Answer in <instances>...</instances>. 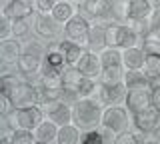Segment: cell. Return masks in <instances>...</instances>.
I'll list each match as a JSON object with an SVG mask.
<instances>
[{"instance_id":"cell-12","label":"cell","mask_w":160,"mask_h":144,"mask_svg":"<svg viewBox=\"0 0 160 144\" xmlns=\"http://www.w3.org/2000/svg\"><path fill=\"white\" fill-rule=\"evenodd\" d=\"M126 84L118 82V84H102L100 82L98 88V100L104 104V106H114V104H120L126 98Z\"/></svg>"},{"instance_id":"cell-40","label":"cell","mask_w":160,"mask_h":144,"mask_svg":"<svg viewBox=\"0 0 160 144\" xmlns=\"http://www.w3.org/2000/svg\"><path fill=\"white\" fill-rule=\"evenodd\" d=\"M142 144H160V140H144Z\"/></svg>"},{"instance_id":"cell-16","label":"cell","mask_w":160,"mask_h":144,"mask_svg":"<svg viewBox=\"0 0 160 144\" xmlns=\"http://www.w3.org/2000/svg\"><path fill=\"white\" fill-rule=\"evenodd\" d=\"M78 8L86 12V16L96 18V20H104L110 14V0H78Z\"/></svg>"},{"instance_id":"cell-5","label":"cell","mask_w":160,"mask_h":144,"mask_svg":"<svg viewBox=\"0 0 160 144\" xmlns=\"http://www.w3.org/2000/svg\"><path fill=\"white\" fill-rule=\"evenodd\" d=\"M14 108H24V106H40L42 104V94H40V86L28 80H20V84L14 88L10 94Z\"/></svg>"},{"instance_id":"cell-23","label":"cell","mask_w":160,"mask_h":144,"mask_svg":"<svg viewBox=\"0 0 160 144\" xmlns=\"http://www.w3.org/2000/svg\"><path fill=\"white\" fill-rule=\"evenodd\" d=\"M74 14H76V6H74L70 0H56V4H54V8H52V16L56 18L60 24H66Z\"/></svg>"},{"instance_id":"cell-39","label":"cell","mask_w":160,"mask_h":144,"mask_svg":"<svg viewBox=\"0 0 160 144\" xmlns=\"http://www.w3.org/2000/svg\"><path fill=\"white\" fill-rule=\"evenodd\" d=\"M152 106L160 112V86H158V84L152 86Z\"/></svg>"},{"instance_id":"cell-36","label":"cell","mask_w":160,"mask_h":144,"mask_svg":"<svg viewBox=\"0 0 160 144\" xmlns=\"http://www.w3.org/2000/svg\"><path fill=\"white\" fill-rule=\"evenodd\" d=\"M54 4H56V0H32L36 14H52Z\"/></svg>"},{"instance_id":"cell-21","label":"cell","mask_w":160,"mask_h":144,"mask_svg":"<svg viewBox=\"0 0 160 144\" xmlns=\"http://www.w3.org/2000/svg\"><path fill=\"white\" fill-rule=\"evenodd\" d=\"M80 140H82V130L74 122L60 126L58 136H56V144H80Z\"/></svg>"},{"instance_id":"cell-34","label":"cell","mask_w":160,"mask_h":144,"mask_svg":"<svg viewBox=\"0 0 160 144\" xmlns=\"http://www.w3.org/2000/svg\"><path fill=\"white\" fill-rule=\"evenodd\" d=\"M14 36V20H10L8 16L0 18V40H8Z\"/></svg>"},{"instance_id":"cell-35","label":"cell","mask_w":160,"mask_h":144,"mask_svg":"<svg viewBox=\"0 0 160 144\" xmlns=\"http://www.w3.org/2000/svg\"><path fill=\"white\" fill-rule=\"evenodd\" d=\"M114 144H142V140L138 138V132L124 130V132L116 134V138H114Z\"/></svg>"},{"instance_id":"cell-8","label":"cell","mask_w":160,"mask_h":144,"mask_svg":"<svg viewBox=\"0 0 160 144\" xmlns=\"http://www.w3.org/2000/svg\"><path fill=\"white\" fill-rule=\"evenodd\" d=\"M34 32L40 38L52 42L54 38L60 36V32H64V24H60L52 14H36V20H34Z\"/></svg>"},{"instance_id":"cell-43","label":"cell","mask_w":160,"mask_h":144,"mask_svg":"<svg viewBox=\"0 0 160 144\" xmlns=\"http://www.w3.org/2000/svg\"><path fill=\"white\" fill-rule=\"evenodd\" d=\"M158 8H160V6H158Z\"/></svg>"},{"instance_id":"cell-22","label":"cell","mask_w":160,"mask_h":144,"mask_svg":"<svg viewBox=\"0 0 160 144\" xmlns=\"http://www.w3.org/2000/svg\"><path fill=\"white\" fill-rule=\"evenodd\" d=\"M124 84L126 88H152V80L144 70H126L124 74Z\"/></svg>"},{"instance_id":"cell-29","label":"cell","mask_w":160,"mask_h":144,"mask_svg":"<svg viewBox=\"0 0 160 144\" xmlns=\"http://www.w3.org/2000/svg\"><path fill=\"white\" fill-rule=\"evenodd\" d=\"M98 88H100V80L84 76V80L80 82V88H78V96L80 98H94V94H98Z\"/></svg>"},{"instance_id":"cell-32","label":"cell","mask_w":160,"mask_h":144,"mask_svg":"<svg viewBox=\"0 0 160 144\" xmlns=\"http://www.w3.org/2000/svg\"><path fill=\"white\" fill-rule=\"evenodd\" d=\"M140 46L144 48V52L146 54H158L160 56V34H146V36L142 38V44Z\"/></svg>"},{"instance_id":"cell-13","label":"cell","mask_w":160,"mask_h":144,"mask_svg":"<svg viewBox=\"0 0 160 144\" xmlns=\"http://www.w3.org/2000/svg\"><path fill=\"white\" fill-rule=\"evenodd\" d=\"M36 12L32 6V2L28 0H8L2 8V16H8L10 20H28L32 14Z\"/></svg>"},{"instance_id":"cell-17","label":"cell","mask_w":160,"mask_h":144,"mask_svg":"<svg viewBox=\"0 0 160 144\" xmlns=\"http://www.w3.org/2000/svg\"><path fill=\"white\" fill-rule=\"evenodd\" d=\"M24 46H20L18 38H8V40H0V60L6 64H14L16 66L18 58L22 56Z\"/></svg>"},{"instance_id":"cell-20","label":"cell","mask_w":160,"mask_h":144,"mask_svg":"<svg viewBox=\"0 0 160 144\" xmlns=\"http://www.w3.org/2000/svg\"><path fill=\"white\" fill-rule=\"evenodd\" d=\"M58 130H60L58 124H54L52 120L44 118V120L36 126V130H34V136H36V140H40V142H50V144H52V142H56Z\"/></svg>"},{"instance_id":"cell-26","label":"cell","mask_w":160,"mask_h":144,"mask_svg":"<svg viewBox=\"0 0 160 144\" xmlns=\"http://www.w3.org/2000/svg\"><path fill=\"white\" fill-rule=\"evenodd\" d=\"M124 74H126L124 66H108V68H102V74H100L98 80L102 84H118V82H124Z\"/></svg>"},{"instance_id":"cell-11","label":"cell","mask_w":160,"mask_h":144,"mask_svg":"<svg viewBox=\"0 0 160 144\" xmlns=\"http://www.w3.org/2000/svg\"><path fill=\"white\" fill-rule=\"evenodd\" d=\"M12 112H14V118H16L18 128H26V130H36V126L46 118L40 106L12 108Z\"/></svg>"},{"instance_id":"cell-33","label":"cell","mask_w":160,"mask_h":144,"mask_svg":"<svg viewBox=\"0 0 160 144\" xmlns=\"http://www.w3.org/2000/svg\"><path fill=\"white\" fill-rule=\"evenodd\" d=\"M18 84H20V80L16 78V74H4V76H0V94L10 98V94L14 92V88Z\"/></svg>"},{"instance_id":"cell-10","label":"cell","mask_w":160,"mask_h":144,"mask_svg":"<svg viewBox=\"0 0 160 144\" xmlns=\"http://www.w3.org/2000/svg\"><path fill=\"white\" fill-rule=\"evenodd\" d=\"M124 106L130 114H136L152 106V88H130L124 98Z\"/></svg>"},{"instance_id":"cell-15","label":"cell","mask_w":160,"mask_h":144,"mask_svg":"<svg viewBox=\"0 0 160 144\" xmlns=\"http://www.w3.org/2000/svg\"><path fill=\"white\" fill-rule=\"evenodd\" d=\"M156 6L150 0H130L128 4V22H148Z\"/></svg>"},{"instance_id":"cell-2","label":"cell","mask_w":160,"mask_h":144,"mask_svg":"<svg viewBox=\"0 0 160 144\" xmlns=\"http://www.w3.org/2000/svg\"><path fill=\"white\" fill-rule=\"evenodd\" d=\"M142 44V36L136 32V28L132 24H106V46L112 48H120V50H126L132 46H140Z\"/></svg>"},{"instance_id":"cell-38","label":"cell","mask_w":160,"mask_h":144,"mask_svg":"<svg viewBox=\"0 0 160 144\" xmlns=\"http://www.w3.org/2000/svg\"><path fill=\"white\" fill-rule=\"evenodd\" d=\"M148 32L150 34H160V8L154 10V14L148 20Z\"/></svg>"},{"instance_id":"cell-30","label":"cell","mask_w":160,"mask_h":144,"mask_svg":"<svg viewBox=\"0 0 160 144\" xmlns=\"http://www.w3.org/2000/svg\"><path fill=\"white\" fill-rule=\"evenodd\" d=\"M144 72L148 74L150 80L160 76V56L158 54H146V60H144Z\"/></svg>"},{"instance_id":"cell-1","label":"cell","mask_w":160,"mask_h":144,"mask_svg":"<svg viewBox=\"0 0 160 144\" xmlns=\"http://www.w3.org/2000/svg\"><path fill=\"white\" fill-rule=\"evenodd\" d=\"M104 104L96 98H80L72 104V122L80 130H92V128L102 126L104 116Z\"/></svg>"},{"instance_id":"cell-28","label":"cell","mask_w":160,"mask_h":144,"mask_svg":"<svg viewBox=\"0 0 160 144\" xmlns=\"http://www.w3.org/2000/svg\"><path fill=\"white\" fill-rule=\"evenodd\" d=\"M10 142L12 144H36V136H34V130L16 128V130L10 132Z\"/></svg>"},{"instance_id":"cell-27","label":"cell","mask_w":160,"mask_h":144,"mask_svg":"<svg viewBox=\"0 0 160 144\" xmlns=\"http://www.w3.org/2000/svg\"><path fill=\"white\" fill-rule=\"evenodd\" d=\"M128 4L130 0H110V12L116 22H128Z\"/></svg>"},{"instance_id":"cell-6","label":"cell","mask_w":160,"mask_h":144,"mask_svg":"<svg viewBox=\"0 0 160 144\" xmlns=\"http://www.w3.org/2000/svg\"><path fill=\"white\" fill-rule=\"evenodd\" d=\"M130 122H132V114L128 112L126 106L114 104V106H106V108H104L102 126L108 128V130H112L114 134H120V132L128 130Z\"/></svg>"},{"instance_id":"cell-37","label":"cell","mask_w":160,"mask_h":144,"mask_svg":"<svg viewBox=\"0 0 160 144\" xmlns=\"http://www.w3.org/2000/svg\"><path fill=\"white\" fill-rule=\"evenodd\" d=\"M30 32L28 20H16L14 22V38H26Z\"/></svg>"},{"instance_id":"cell-7","label":"cell","mask_w":160,"mask_h":144,"mask_svg":"<svg viewBox=\"0 0 160 144\" xmlns=\"http://www.w3.org/2000/svg\"><path fill=\"white\" fill-rule=\"evenodd\" d=\"M40 108H42L44 116L58 126L72 122V106L64 100H44L40 104Z\"/></svg>"},{"instance_id":"cell-14","label":"cell","mask_w":160,"mask_h":144,"mask_svg":"<svg viewBox=\"0 0 160 144\" xmlns=\"http://www.w3.org/2000/svg\"><path fill=\"white\" fill-rule=\"evenodd\" d=\"M76 68L82 72V76L98 80L100 74H102V60H100V54L94 52V50H86L84 56L80 58V62L76 64Z\"/></svg>"},{"instance_id":"cell-4","label":"cell","mask_w":160,"mask_h":144,"mask_svg":"<svg viewBox=\"0 0 160 144\" xmlns=\"http://www.w3.org/2000/svg\"><path fill=\"white\" fill-rule=\"evenodd\" d=\"M90 32H92V24H90L88 18L82 16L80 12H76L66 24H64V36H66L68 40L84 46V48H88V44H90Z\"/></svg>"},{"instance_id":"cell-3","label":"cell","mask_w":160,"mask_h":144,"mask_svg":"<svg viewBox=\"0 0 160 144\" xmlns=\"http://www.w3.org/2000/svg\"><path fill=\"white\" fill-rule=\"evenodd\" d=\"M46 52L48 50L40 42H28L26 46H24V50H22V56H20L18 62H16V70L20 74H24L26 78L40 76V70H42Z\"/></svg>"},{"instance_id":"cell-18","label":"cell","mask_w":160,"mask_h":144,"mask_svg":"<svg viewBox=\"0 0 160 144\" xmlns=\"http://www.w3.org/2000/svg\"><path fill=\"white\" fill-rule=\"evenodd\" d=\"M144 60H146V52L142 46H132L122 50V66L126 70H142Z\"/></svg>"},{"instance_id":"cell-9","label":"cell","mask_w":160,"mask_h":144,"mask_svg":"<svg viewBox=\"0 0 160 144\" xmlns=\"http://www.w3.org/2000/svg\"><path fill=\"white\" fill-rule=\"evenodd\" d=\"M132 126L138 134H152L160 126V112L154 106H148L146 110L132 114Z\"/></svg>"},{"instance_id":"cell-42","label":"cell","mask_w":160,"mask_h":144,"mask_svg":"<svg viewBox=\"0 0 160 144\" xmlns=\"http://www.w3.org/2000/svg\"><path fill=\"white\" fill-rule=\"evenodd\" d=\"M36 144H50V142H40V140H36Z\"/></svg>"},{"instance_id":"cell-24","label":"cell","mask_w":160,"mask_h":144,"mask_svg":"<svg viewBox=\"0 0 160 144\" xmlns=\"http://www.w3.org/2000/svg\"><path fill=\"white\" fill-rule=\"evenodd\" d=\"M102 48H106V24H94V26H92V32H90L88 50L100 52Z\"/></svg>"},{"instance_id":"cell-19","label":"cell","mask_w":160,"mask_h":144,"mask_svg":"<svg viewBox=\"0 0 160 144\" xmlns=\"http://www.w3.org/2000/svg\"><path fill=\"white\" fill-rule=\"evenodd\" d=\"M58 50L64 54L68 66H76L88 48H84V46H80V44H76V42H72V40L66 38V40H58Z\"/></svg>"},{"instance_id":"cell-25","label":"cell","mask_w":160,"mask_h":144,"mask_svg":"<svg viewBox=\"0 0 160 144\" xmlns=\"http://www.w3.org/2000/svg\"><path fill=\"white\" fill-rule=\"evenodd\" d=\"M98 54H100V60H102V68L122 66V50H120V48L106 46V48H102Z\"/></svg>"},{"instance_id":"cell-41","label":"cell","mask_w":160,"mask_h":144,"mask_svg":"<svg viewBox=\"0 0 160 144\" xmlns=\"http://www.w3.org/2000/svg\"><path fill=\"white\" fill-rule=\"evenodd\" d=\"M150 2H152V4H154V6H156V8L160 6V0H150Z\"/></svg>"},{"instance_id":"cell-31","label":"cell","mask_w":160,"mask_h":144,"mask_svg":"<svg viewBox=\"0 0 160 144\" xmlns=\"http://www.w3.org/2000/svg\"><path fill=\"white\" fill-rule=\"evenodd\" d=\"M80 144H108L106 136H104V132H102V126L92 128V130H84Z\"/></svg>"}]
</instances>
